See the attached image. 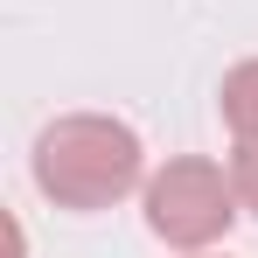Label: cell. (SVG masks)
Returning a JSON list of instances; mask_svg holds the SVG:
<instances>
[{
  "label": "cell",
  "mask_w": 258,
  "mask_h": 258,
  "mask_svg": "<svg viewBox=\"0 0 258 258\" xmlns=\"http://www.w3.org/2000/svg\"><path fill=\"white\" fill-rule=\"evenodd\" d=\"M28 174L56 210H112L126 203L133 188H147V147L126 119L112 112H63L35 133V154H28Z\"/></svg>",
  "instance_id": "1"
},
{
  "label": "cell",
  "mask_w": 258,
  "mask_h": 258,
  "mask_svg": "<svg viewBox=\"0 0 258 258\" xmlns=\"http://www.w3.org/2000/svg\"><path fill=\"white\" fill-rule=\"evenodd\" d=\"M140 210H147V230L168 251H210V244L230 237V223H237L244 203H237L230 168H216L203 154H174V161H161L147 174Z\"/></svg>",
  "instance_id": "2"
},
{
  "label": "cell",
  "mask_w": 258,
  "mask_h": 258,
  "mask_svg": "<svg viewBox=\"0 0 258 258\" xmlns=\"http://www.w3.org/2000/svg\"><path fill=\"white\" fill-rule=\"evenodd\" d=\"M216 112H223L230 140H258V56H244V63L223 70V84H216Z\"/></svg>",
  "instance_id": "3"
},
{
  "label": "cell",
  "mask_w": 258,
  "mask_h": 258,
  "mask_svg": "<svg viewBox=\"0 0 258 258\" xmlns=\"http://www.w3.org/2000/svg\"><path fill=\"white\" fill-rule=\"evenodd\" d=\"M230 181H237V203L258 216V140H237L230 147Z\"/></svg>",
  "instance_id": "4"
},
{
  "label": "cell",
  "mask_w": 258,
  "mask_h": 258,
  "mask_svg": "<svg viewBox=\"0 0 258 258\" xmlns=\"http://www.w3.org/2000/svg\"><path fill=\"white\" fill-rule=\"evenodd\" d=\"M188 258H210V251H188Z\"/></svg>",
  "instance_id": "5"
}]
</instances>
